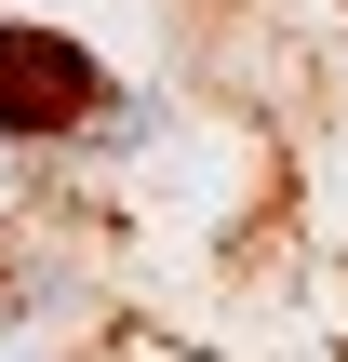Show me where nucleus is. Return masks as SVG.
<instances>
[{
    "label": "nucleus",
    "instance_id": "obj_1",
    "mask_svg": "<svg viewBox=\"0 0 348 362\" xmlns=\"http://www.w3.org/2000/svg\"><path fill=\"white\" fill-rule=\"evenodd\" d=\"M94 107H121L107 94V67L67 40V27H27V13H0V134H80Z\"/></svg>",
    "mask_w": 348,
    "mask_h": 362
}]
</instances>
